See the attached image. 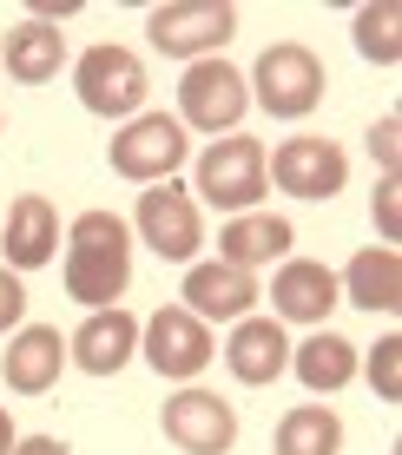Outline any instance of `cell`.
<instances>
[{"label": "cell", "instance_id": "cell-12", "mask_svg": "<svg viewBox=\"0 0 402 455\" xmlns=\"http://www.w3.org/2000/svg\"><path fill=\"white\" fill-rule=\"evenodd\" d=\"M251 304H257V277L251 271H238V264H192L185 271V310H192L198 323H238V317H251Z\"/></svg>", "mask_w": 402, "mask_h": 455}, {"label": "cell", "instance_id": "cell-2", "mask_svg": "<svg viewBox=\"0 0 402 455\" xmlns=\"http://www.w3.org/2000/svg\"><path fill=\"white\" fill-rule=\"evenodd\" d=\"M73 86H80V106L99 119H138V106H146V60L132 53V46H86L80 67H73Z\"/></svg>", "mask_w": 402, "mask_h": 455}, {"label": "cell", "instance_id": "cell-26", "mask_svg": "<svg viewBox=\"0 0 402 455\" xmlns=\"http://www.w3.org/2000/svg\"><path fill=\"white\" fill-rule=\"evenodd\" d=\"M20 323H27V284H20V271L0 264V331H20Z\"/></svg>", "mask_w": 402, "mask_h": 455}, {"label": "cell", "instance_id": "cell-5", "mask_svg": "<svg viewBox=\"0 0 402 455\" xmlns=\"http://www.w3.org/2000/svg\"><path fill=\"white\" fill-rule=\"evenodd\" d=\"M192 192H205V205H218V212H251L257 198H264V146L257 139H244V132H231L218 139V146L198 159V185Z\"/></svg>", "mask_w": 402, "mask_h": 455}, {"label": "cell", "instance_id": "cell-22", "mask_svg": "<svg viewBox=\"0 0 402 455\" xmlns=\"http://www.w3.org/2000/svg\"><path fill=\"white\" fill-rule=\"evenodd\" d=\"M336 449H343V422L323 403H303L277 422V455H336Z\"/></svg>", "mask_w": 402, "mask_h": 455}, {"label": "cell", "instance_id": "cell-30", "mask_svg": "<svg viewBox=\"0 0 402 455\" xmlns=\"http://www.w3.org/2000/svg\"><path fill=\"white\" fill-rule=\"evenodd\" d=\"M13 449V422H7V410H0V455Z\"/></svg>", "mask_w": 402, "mask_h": 455}, {"label": "cell", "instance_id": "cell-7", "mask_svg": "<svg viewBox=\"0 0 402 455\" xmlns=\"http://www.w3.org/2000/svg\"><path fill=\"white\" fill-rule=\"evenodd\" d=\"M244 106H251V80L238 67H225V60H198L178 86V113L198 132H231L244 119Z\"/></svg>", "mask_w": 402, "mask_h": 455}, {"label": "cell", "instance_id": "cell-10", "mask_svg": "<svg viewBox=\"0 0 402 455\" xmlns=\"http://www.w3.org/2000/svg\"><path fill=\"white\" fill-rule=\"evenodd\" d=\"M159 422H165V443L178 455H225L238 443V410L225 396H211V389H178Z\"/></svg>", "mask_w": 402, "mask_h": 455}, {"label": "cell", "instance_id": "cell-15", "mask_svg": "<svg viewBox=\"0 0 402 455\" xmlns=\"http://www.w3.org/2000/svg\"><path fill=\"white\" fill-rule=\"evenodd\" d=\"M271 304H277V317H290V323H323L336 304H343V291H336V271H330V264L290 258L284 271L271 277Z\"/></svg>", "mask_w": 402, "mask_h": 455}, {"label": "cell", "instance_id": "cell-29", "mask_svg": "<svg viewBox=\"0 0 402 455\" xmlns=\"http://www.w3.org/2000/svg\"><path fill=\"white\" fill-rule=\"evenodd\" d=\"M7 455H73L67 443H53V435H27V443H13Z\"/></svg>", "mask_w": 402, "mask_h": 455}, {"label": "cell", "instance_id": "cell-21", "mask_svg": "<svg viewBox=\"0 0 402 455\" xmlns=\"http://www.w3.org/2000/svg\"><path fill=\"white\" fill-rule=\"evenodd\" d=\"M59 67H67V34L59 27H13L7 34V73L20 86H46V80H59Z\"/></svg>", "mask_w": 402, "mask_h": 455}, {"label": "cell", "instance_id": "cell-13", "mask_svg": "<svg viewBox=\"0 0 402 455\" xmlns=\"http://www.w3.org/2000/svg\"><path fill=\"white\" fill-rule=\"evenodd\" d=\"M132 350H138V317L132 310H92V317L80 323V331L67 337V363H80L86 376H119L132 363Z\"/></svg>", "mask_w": 402, "mask_h": 455}, {"label": "cell", "instance_id": "cell-17", "mask_svg": "<svg viewBox=\"0 0 402 455\" xmlns=\"http://www.w3.org/2000/svg\"><path fill=\"white\" fill-rule=\"evenodd\" d=\"M53 251H59V212H53V198H40V192L13 198V212H7V271H40Z\"/></svg>", "mask_w": 402, "mask_h": 455}, {"label": "cell", "instance_id": "cell-25", "mask_svg": "<svg viewBox=\"0 0 402 455\" xmlns=\"http://www.w3.org/2000/svg\"><path fill=\"white\" fill-rule=\"evenodd\" d=\"M369 152H376L382 179H396V159H402V119H396V113L376 119V132H369Z\"/></svg>", "mask_w": 402, "mask_h": 455}, {"label": "cell", "instance_id": "cell-11", "mask_svg": "<svg viewBox=\"0 0 402 455\" xmlns=\"http://www.w3.org/2000/svg\"><path fill=\"white\" fill-rule=\"evenodd\" d=\"M264 172L277 179V192H290V198H336L343 179H350V159H343L336 139H311L303 132V139H284Z\"/></svg>", "mask_w": 402, "mask_h": 455}, {"label": "cell", "instance_id": "cell-28", "mask_svg": "<svg viewBox=\"0 0 402 455\" xmlns=\"http://www.w3.org/2000/svg\"><path fill=\"white\" fill-rule=\"evenodd\" d=\"M80 13V0H34V27H59Z\"/></svg>", "mask_w": 402, "mask_h": 455}, {"label": "cell", "instance_id": "cell-4", "mask_svg": "<svg viewBox=\"0 0 402 455\" xmlns=\"http://www.w3.org/2000/svg\"><path fill=\"white\" fill-rule=\"evenodd\" d=\"M146 34H152L159 53L198 67V60L218 53L225 40H238V7H225V0H172V7H152Z\"/></svg>", "mask_w": 402, "mask_h": 455}, {"label": "cell", "instance_id": "cell-8", "mask_svg": "<svg viewBox=\"0 0 402 455\" xmlns=\"http://www.w3.org/2000/svg\"><path fill=\"white\" fill-rule=\"evenodd\" d=\"M132 225H138V238L159 251V258H172V264H192V251L205 244V225H198L192 192H185V185H172V179L152 185V192H138Z\"/></svg>", "mask_w": 402, "mask_h": 455}, {"label": "cell", "instance_id": "cell-1", "mask_svg": "<svg viewBox=\"0 0 402 455\" xmlns=\"http://www.w3.org/2000/svg\"><path fill=\"white\" fill-rule=\"evenodd\" d=\"M132 284V231L113 212H80L67 231V297L86 310H113Z\"/></svg>", "mask_w": 402, "mask_h": 455}, {"label": "cell", "instance_id": "cell-27", "mask_svg": "<svg viewBox=\"0 0 402 455\" xmlns=\"http://www.w3.org/2000/svg\"><path fill=\"white\" fill-rule=\"evenodd\" d=\"M376 231H382V244H396V231H402V185L396 179L376 185Z\"/></svg>", "mask_w": 402, "mask_h": 455}, {"label": "cell", "instance_id": "cell-20", "mask_svg": "<svg viewBox=\"0 0 402 455\" xmlns=\"http://www.w3.org/2000/svg\"><path fill=\"white\" fill-rule=\"evenodd\" d=\"M290 370L303 376V389L330 396V389H343L350 376H357V343H350V337H336V331H317V337L290 343Z\"/></svg>", "mask_w": 402, "mask_h": 455}, {"label": "cell", "instance_id": "cell-16", "mask_svg": "<svg viewBox=\"0 0 402 455\" xmlns=\"http://www.w3.org/2000/svg\"><path fill=\"white\" fill-rule=\"evenodd\" d=\"M225 363L238 383H277V376L290 370V343H284V323L277 317H238V331L225 343Z\"/></svg>", "mask_w": 402, "mask_h": 455}, {"label": "cell", "instance_id": "cell-18", "mask_svg": "<svg viewBox=\"0 0 402 455\" xmlns=\"http://www.w3.org/2000/svg\"><path fill=\"white\" fill-rule=\"evenodd\" d=\"M336 291H343L357 310H369V317H376V310L390 317V310L402 304V258H396V244H369V251H357Z\"/></svg>", "mask_w": 402, "mask_h": 455}, {"label": "cell", "instance_id": "cell-14", "mask_svg": "<svg viewBox=\"0 0 402 455\" xmlns=\"http://www.w3.org/2000/svg\"><path fill=\"white\" fill-rule=\"evenodd\" d=\"M0 370H7V389L46 396V389L59 383V370H67V337H59L53 323H20L13 343H7V356H0Z\"/></svg>", "mask_w": 402, "mask_h": 455}, {"label": "cell", "instance_id": "cell-19", "mask_svg": "<svg viewBox=\"0 0 402 455\" xmlns=\"http://www.w3.org/2000/svg\"><path fill=\"white\" fill-rule=\"evenodd\" d=\"M284 251H290V218H271V212H238L218 231V258L238 264V271H257V264L284 258Z\"/></svg>", "mask_w": 402, "mask_h": 455}, {"label": "cell", "instance_id": "cell-3", "mask_svg": "<svg viewBox=\"0 0 402 455\" xmlns=\"http://www.w3.org/2000/svg\"><path fill=\"white\" fill-rule=\"evenodd\" d=\"M323 60L311 53L303 40H277L264 46V60H257V86H251V100L264 106L271 119H303V113H317V100H323Z\"/></svg>", "mask_w": 402, "mask_h": 455}, {"label": "cell", "instance_id": "cell-6", "mask_svg": "<svg viewBox=\"0 0 402 455\" xmlns=\"http://www.w3.org/2000/svg\"><path fill=\"white\" fill-rule=\"evenodd\" d=\"M185 125L165 119V113H138L126 119V132L113 139V172L119 179H138V185H165L172 172L185 165Z\"/></svg>", "mask_w": 402, "mask_h": 455}, {"label": "cell", "instance_id": "cell-24", "mask_svg": "<svg viewBox=\"0 0 402 455\" xmlns=\"http://www.w3.org/2000/svg\"><path fill=\"white\" fill-rule=\"evenodd\" d=\"M369 383H376L382 403L402 396V337H382L376 350H369Z\"/></svg>", "mask_w": 402, "mask_h": 455}, {"label": "cell", "instance_id": "cell-9", "mask_svg": "<svg viewBox=\"0 0 402 455\" xmlns=\"http://www.w3.org/2000/svg\"><path fill=\"white\" fill-rule=\"evenodd\" d=\"M138 343H146V363L159 376H172V383H185V376H198L218 356V343H211V331L192 317L185 304H165L152 323H138Z\"/></svg>", "mask_w": 402, "mask_h": 455}, {"label": "cell", "instance_id": "cell-23", "mask_svg": "<svg viewBox=\"0 0 402 455\" xmlns=\"http://www.w3.org/2000/svg\"><path fill=\"white\" fill-rule=\"evenodd\" d=\"M357 53L376 60V67H396L402 60V7L396 0H376V7L357 13Z\"/></svg>", "mask_w": 402, "mask_h": 455}]
</instances>
